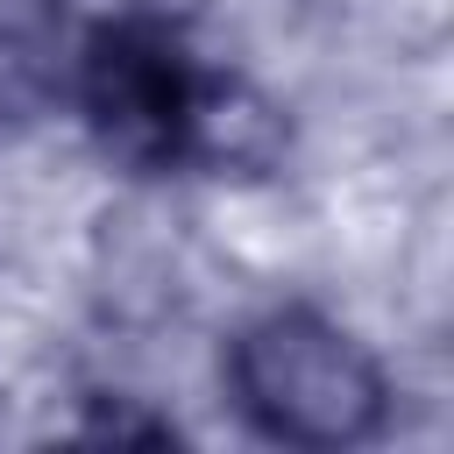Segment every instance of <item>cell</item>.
<instances>
[{
  "mask_svg": "<svg viewBox=\"0 0 454 454\" xmlns=\"http://www.w3.org/2000/svg\"><path fill=\"white\" fill-rule=\"evenodd\" d=\"M227 390L255 433H270L284 447H319V454L376 440L383 404H390V383L369 362V348L305 305L262 312L234 333Z\"/></svg>",
  "mask_w": 454,
  "mask_h": 454,
  "instance_id": "6da1fadb",
  "label": "cell"
},
{
  "mask_svg": "<svg viewBox=\"0 0 454 454\" xmlns=\"http://www.w3.org/2000/svg\"><path fill=\"white\" fill-rule=\"evenodd\" d=\"M199 92H206V71L192 64L184 35L170 21H149V14H121L106 28H92V43L78 57L85 128L128 170L192 163Z\"/></svg>",
  "mask_w": 454,
  "mask_h": 454,
  "instance_id": "7a4b0ae2",
  "label": "cell"
}]
</instances>
